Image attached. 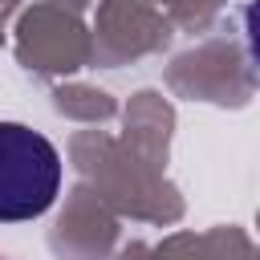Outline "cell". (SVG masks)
<instances>
[{"mask_svg":"<svg viewBox=\"0 0 260 260\" xmlns=\"http://www.w3.org/2000/svg\"><path fill=\"white\" fill-rule=\"evenodd\" d=\"M0 260H4V256H0Z\"/></svg>","mask_w":260,"mask_h":260,"instance_id":"obj_2","label":"cell"},{"mask_svg":"<svg viewBox=\"0 0 260 260\" xmlns=\"http://www.w3.org/2000/svg\"><path fill=\"white\" fill-rule=\"evenodd\" d=\"M57 191H61L57 146L20 122H0V223L45 215Z\"/></svg>","mask_w":260,"mask_h":260,"instance_id":"obj_1","label":"cell"}]
</instances>
